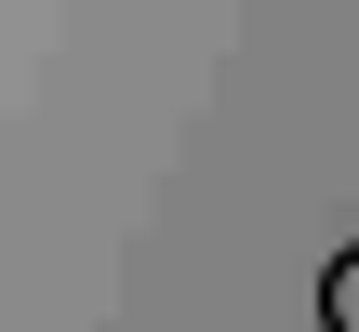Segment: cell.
<instances>
[{
  "mask_svg": "<svg viewBox=\"0 0 359 332\" xmlns=\"http://www.w3.org/2000/svg\"><path fill=\"white\" fill-rule=\"evenodd\" d=\"M320 332H359V240L320 266Z\"/></svg>",
  "mask_w": 359,
  "mask_h": 332,
  "instance_id": "cell-1",
  "label": "cell"
}]
</instances>
